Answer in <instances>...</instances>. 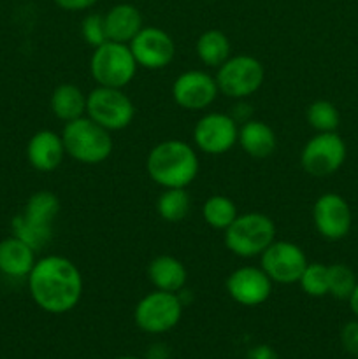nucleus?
<instances>
[{
  "label": "nucleus",
  "mask_w": 358,
  "mask_h": 359,
  "mask_svg": "<svg viewBox=\"0 0 358 359\" xmlns=\"http://www.w3.org/2000/svg\"><path fill=\"white\" fill-rule=\"evenodd\" d=\"M137 62L128 44L107 41L93 49L90 58V74L98 86L123 88L133 81L137 74Z\"/></svg>",
  "instance_id": "nucleus-5"
},
{
  "label": "nucleus",
  "mask_w": 358,
  "mask_h": 359,
  "mask_svg": "<svg viewBox=\"0 0 358 359\" xmlns=\"http://www.w3.org/2000/svg\"><path fill=\"white\" fill-rule=\"evenodd\" d=\"M98 0H55L56 6L69 13H77V11H86L93 7Z\"/></svg>",
  "instance_id": "nucleus-32"
},
{
  "label": "nucleus",
  "mask_w": 358,
  "mask_h": 359,
  "mask_svg": "<svg viewBox=\"0 0 358 359\" xmlns=\"http://www.w3.org/2000/svg\"><path fill=\"white\" fill-rule=\"evenodd\" d=\"M237 144L251 158H269L277 147V137L267 123L258 119H248L239 126Z\"/></svg>",
  "instance_id": "nucleus-20"
},
{
  "label": "nucleus",
  "mask_w": 358,
  "mask_h": 359,
  "mask_svg": "<svg viewBox=\"0 0 358 359\" xmlns=\"http://www.w3.org/2000/svg\"><path fill=\"white\" fill-rule=\"evenodd\" d=\"M27 283L34 304L48 314H67L83 297V276L65 256L49 255L37 259Z\"/></svg>",
  "instance_id": "nucleus-1"
},
{
  "label": "nucleus",
  "mask_w": 358,
  "mask_h": 359,
  "mask_svg": "<svg viewBox=\"0 0 358 359\" xmlns=\"http://www.w3.org/2000/svg\"><path fill=\"white\" fill-rule=\"evenodd\" d=\"M276 241V224L262 212L239 214L225 230V245L239 258L260 256Z\"/></svg>",
  "instance_id": "nucleus-4"
},
{
  "label": "nucleus",
  "mask_w": 358,
  "mask_h": 359,
  "mask_svg": "<svg viewBox=\"0 0 358 359\" xmlns=\"http://www.w3.org/2000/svg\"><path fill=\"white\" fill-rule=\"evenodd\" d=\"M62 140L65 153L72 160L84 165L102 163L112 153L111 132L102 128L88 116H81L74 121L65 123Z\"/></svg>",
  "instance_id": "nucleus-3"
},
{
  "label": "nucleus",
  "mask_w": 358,
  "mask_h": 359,
  "mask_svg": "<svg viewBox=\"0 0 358 359\" xmlns=\"http://www.w3.org/2000/svg\"><path fill=\"white\" fill-rule=\"evenodd\" d=\"M239 125L230 114L207 112L193 128V142L197 149L211 156L228 153L237 144Z\"/></svg>",
  "instance_id": "nucleus-10"
},
{
  "label": "nucleus",
  "mask_w": 358,
  "mask_h": 359,
  "mask_svg": "<svg viewBox=\"0 0 358 359\" xmlns=\"http://www.w3.org/2000/svg\"><path fill=\"white\" fill-rule=\"evenodd\" d=\"M309 126L316 130V133H325V132H336L339 126V111L336 105L329 100H316L312 102L305 112Z\"/></svg>",
  "instance_id": "nucleus-27"
},
{
  "label": "nucleus",
  "mask_w": 358,
  "mask_h": 359,
  "mask_svg": "<svg viewBox=\"0 0 358 359\" xmlns=\"http://www.w3.org/2000/svg\"><path fill=\"white\" fill-rule=\"evenodd\" d=\"M251 105L246 104L244 100H237V104L232 107L230 116L237 121V125H242V123H246L248 119H251Z\"/></svg>",
  "instance_id": "nucleus-33"
},
{
  "label": "nucleus",
  "mask_w": 358,
  "mask_h": 359,
  "mask_svg": "<svg viewBox=\"0 0 358 359\" xmlns=\"http://www.w3.org/2000/svg\"><path fill=\"white\" fill-rule=\"evenodd\" d=\"M49 105L55 118L63 123H70L86 114V95L76 84L63 83L53 90Z\"/></svg>",
  "instance_id": "nucleus-21"
},
{
  "label": "nucleus",
  "mask_w": 358,
  "mask_h": 359,
  "mask_svg": "<svg viewBox=\"0 0 358 359\" xmlns=\"http://www.w3.org/2000/svg\"><path fill=\"white\" fill-rule=\"evenodd\" d=\"M272 280L262 266H241L227 277V293L235 304L242 307H258L269 300L272 293Z\"/></svg>",
  "instance_id": "nucleus-15"
},
{
  "label": "nucleus",
  "mask_w": 358,
  "mask_h": 359,
  "mask_svg": "<svg viewBox=\"0 0 358 359\" xmlns=\"http://www.w3.org/2000/svg\"><path fill=\"white\" fill-rule=\"evenodd\" d=\"M192 209L186 188H165L157 200V212L167 223H181Z\"/></svg>",
  "instance_id": "nucleus-24"
},
{
  "label": "nucleus",
  "mask_w": 358,
  "mask_h": 359,
  "mask_svg": "<svg viewBox=\"0 0 358 359\" xmlns=\"http://www.w3.org/2000/svg\"><path fill=\"white\" fill-rule=\"evenodd\" d=\"M297 284L309 297H326L329 294V265H323V263H307V266L302 272Z\"/></svg>",
  "instance_id": "nucleus-28"
},
{
  "label": "nucleus",
  "mask_w": 358,
  "mask_h": 359,
  "mask_svg": "<svg viewBox=\"0 0 358 359\" xmlns=\"http://www.w3.org/2000/svg\"><path fill=\"white\" fill-rule=\"evenodd\" d=\"M118 359H140V358H135V356H121V358H118Z\"/></svg>",
  "instance_id": "nucleus-37"
},
{
  "label": "nucleus",
  "mask_w": 358,
  "mask_h": 359,
  "mask_svg": "<svg viewBox=\"0 0 358 359\" xmlns=\"http://www.w3.org/2000/svg\"><path fill=\"white\" fill-rule=\"evenodd\" d=\"M218 93L216 79L204 70H186L172 83V98L185 111H204L216 100Z\"/></svg>",
  "instance_id": "nucleus-13"
},
{
  "label": "nucleus",
  "mask_w": 358,
  "mask_h": 359,
  "mask_svg": "<svg viewBox=\"0 0 358 359\" xmlns=\"http://www.w3.org/2000/svg\"><path fill=\"white\" fill-rule=\"evenodd\" d=\"M346 160V144L336 132L316 133L305 142L300 165L312 177H326L339 170Z\"/></svg>",
  "instance_id": "nucleus-9"
},
{
  "label": "nucleus",
  "mask_w": 358,
  "mask_h": 359,
  "mask_svg": "<svg viewBox=\"0 0 358 359\" xmlns=\"http://www.w3.org/2000/svg\"><path fill=\"white\" fill-rule=\"evenodd\" d=\"M340 344L351 356L358 358V321H350L340 330Z\"/></svg>",
  "instance_id": "nucleus-31"
},
{
  "label": "nucleus",
  "mask_w": 358,
  "mask_h": 359,
  "mask_svg": "<svg viewBox=\"0 0 358 359\" xmlns=\"http://www.w3.org/2000/svg\"><path fill=\"white\" fill-rule=\"evenodd\" d=\"M307 263L300 245L288 241H274L260 255V266L276 284H297Z\"/></svg>",
  "instance_id": "nucleus-11"
},
{
  "label": "nucleus",
  "mask_w": 358,
  "mask_h": 359,
  "mask_svg": "<svg viewBox=\"0 0 358 359\" xmlns=\"http://www.w3.org/2000/svg\"><path fill=\"white\" fill-rule=\"evenodd\" d=\"M81 35H83L84 42L91 48H98L104 42H107V32H105V20L104 14L91 13L83 18L81 21Z\"/></svg>",
  "instance_id": "nucleus-30"
},
{
  "label": "nucleus",
  "mask_w": 358,
  "mask_h": 359,
  "mask_svg": "<svg viewBox=\"0 0 358 359\" xmlns=\"http://www.w3.org/2000/svg\"><path fill=\"white\" fill-rule=\"evenodd\" d=\"M312 223L316 231L326 241H340L351 230L353 216L346 200L337 193H325L312 207Z\"/></svg>",
  "instance_id": "nucleus-14"
},
{
  "label": "nucleus",
  "mask_w": 358,
  "mask_h": 359,
  "mask_svg": "<svg viewBox=\"0 0 358 359\" xmlns=\"http://www.w3.org/2000/svg\"><path fill=\"white\" fill-rule=\"evenodd\" d=\"M248 359H279L276 351L265 344H258V346L251 347L248 351Z\"/></svg>",
  "instance_id": "nucleus-34"
},
{
  "label": "nucleus",
  "mask_w": 358,
  "mask_h": 359,
  "mask_svg": "<svg viewBox=\"0 0 358 359\" xmlns=\"http://www.w3.org/2000/svg\"><path fill=\"white\" fill-rule=\"evenodd\" d=\"M168 356H171V351L165 344H154L147 349L146 359H168Z\"/></svg>",
  "instance_id": "nucleus-35"
},
{
  "label": "nucleus",
  "mask_w": 358,
  "mask_h": 359,
  "mask_svg": "<svg viewBox=\"0 0 358 359\" xmlns=\"http://www.w3.org/2000/svg\"><path fill=\"white\" fill-rule=\"evenodd\" d=\"M86 116L107 132H119L135 118V105L119 88L97 86L86 95Z\"/></svg>",
  "instance_id": "nucleus-8"
},
{
  "label": "nucleus",
  "mask_w": 358,
  "mask_h": 359,
  "mask_svg": "<svg viewBox=\"0 0 358 359\" xmlns=\"http://www.w3.org/2000/svg\"><path fill=\"white\" fill-rule=\"evenodd\" d=\"M183 302L178 293L154 290L140 298L133 311L137 328L150 335H161L179 325L183 316Z\"/></svg>",
  "instance_id": "nucleus-7"
},
{
  "label": "nucleus",
  "mask_w": 358,
  "mask_h": 359,
  "mask_svg": "<svg viewBox=\"0 0 358 359\" xmlns=\"http://www.w3.org/2000/svg\"><path fill=\"white\" fill-rule=\"evenodd\" d=\"M104 20L109 41L121 44H130L144 27L142 14L132 4H116L104 14Z\"/></svg>",
  "instance_id": "nucleus-18"
},
{
  "label": "nucleus",
  "mask_w": 358,
  "mask_h": 359,
  "mask_svg": "<svg viewBox=\"0 0 358 359\" xmlns=\"http://www.w3.org/2000/svg\"><path fill=\"white\" fill-rule=\"evenodd\" d=\"M197 151L185 140L168 139L158 142L146 158L151 181L161 188H188L199 174Z\"/></svg>",
  "instance_id": "nucleus-2"
},
{
  "label": "nucleus",
  "mask_w": 358,
  "mask_h": 359,
  "mask_svg": "<svg viewBox=\"0 0 358 359\" xmlns=\"http://www.w3.org/2000/svg\"><path fill=\"white\" fill-rule=\"evenodd\" d=\"M65 146L62 135L53 130H39L27 144V160L32 168L39 172H53L65 158Z\"/></svg>",
  "instance_id": "nucleus-16"
},
{
  "label": "nucleus",
  "mask_w": 358,
  "mask_h": 359,
  "mask_svg": "<svg viewBox=\"0 0 358 359\" xmlns=\"http://www.w3.org/2000/svg\"><path fill=\"white\" fill-rule=\"evenodd\" d=\"M220 93L234 100H246L262 88L265 69L262 62L251 55L230 56L223 65L218 67L214 76Z\"/></svg>",
  "instance_id": "nucleus-6"
},
{
  "label": "nucleus",
  "mask_w": 358,
  "mask_h": 359,
  "mask_svg": "<svg viewBox=\"0 0 358 359\" xmlns=\"http://www.w3.org/2000/svg\"><path fill=\"white\" fill-rule=\"evenodd\" d=\"M357 276L344 263L329 265V294L337 300H347L357 286Z\"/></svg>",
  "instance_id": "nucleus-29"
},
{
  "label": "nucleus",
  "mask_w": 358,
  "mask_h": 359,
  "mask_svg": "<svg viewBox=\"0 0 358 359\" xmlns=\"http://www.w3.org/2000/svg\"><path fill=\"white\" fill-rule=\"evenodd\" d=\"M11 231H13L14 237L21 238V241H23L25 244L30 245L34 251L46 248V245L53 241V228L37 226V224L25 219L21 214H18L13 219V223H11Z\"/></svg>",
  "instance_id": "nucleus-26"
},
{
  "label": "nucleus",
  "mask_w": 358,
  "mask_h": 359,
  "mask_svg": "<svg viewBox=\"0 0 358 359\" xmlns=\"http://www.w3.org/2000/svg\"><path fill=\"white\" fill-rule=\"evenodd\" d=\"M347 302H350V307H351V311H353V314L358 318V283H357V286H354L351 297L347 298Z\"/></svg>",
  "instance_id": "nucleus-36"
},
{
  "label": "nucleus",
  "mask_w": 358,
  "mask_h": 359,
  "mask_svg": "<svg viewBox=\"0 0 358 359\" xmlns=\"http://www.w3.org/2000/svg\"><path fill=\"white\" fill-rule=\"evenodd\" d=\"M35 251L21 238L11 237L0 241V273L11 279H27L35 265Z\"/></svg>",
  "instance_id": "nucleus-17"
},
{
  "label": "nucleus",
  "mask_w": 358,
  "mask_h": 359,
  "mask_svg": "<svg viewBox=\"0 0 358 359\" xmlns=\"http://www.w3.org/2000/svg\"><path fill=\"white\" fill-rule=\"evenodd\" d=\"M128 46L137 65L147 70L165 69L175 55L174 39L158 27H142Z\"/></svg>",
  "instance_id": "nucleus-12"
},
{
  "label": "nucleus",
  "mask_w": 358,
  "mask_h": 359,
  "mask_svg": "<svg viewBox=\"0 0 358 359\" xmlns=\"http://www.w3.org/2000/svg\"><path fill=\"white\" fill-rule=\"evenodd\" d=\"M60 214V200L51 191H37L27 200L21 216L37 226L53 228Z\"/></svg>",
  "instance_id": "nucleus-23"
},
{
  "label": "nucleus",
  "mask_w": 358,
  "mask_h": 359,
  "mask_svg": "<svg viewBox=\"0 0 358 359\" xmlns=\"http://www.w3.org/2000/svg\"><path fill=\"white\" fill-rule=\"evenodd\" d=\"M195 51L204 65L218 69L232 56V46L227 35L221 30H206L197 39Z\"/></svg>",
  "instance_id": "nucleus-22"
},
{
  "label": "nucleus",
  "mask_w": 358,
  "mask_h": 359,
  "mask_svg": "<svg viewBox=\"0 0 358 359\" xmlns=\"http://www.w3.org/2000/svg\"><path fill=\"white\" fill-rule=\"evenodd\" d=\"M239 216L234 200L225 195H213L204 202L202 217L213 230H227Z\"/></svg>",
  "instance_id": "nucleus-25"
},
{
  "label": "nucleus",
  "mask_w": 358,
  "mask_h": 359,
  "mask_svg": "<svg viewBox=\"0 0 358 359\" xmlns=\"http://www.w3.org/2000/svg\"><path fill=\"white\" fill-rule=\"evenodd\" d=\"M147 279L153 284L154 290L179 293L181 290H185L188 272H186V266L183 265L181 259L161 255L151 259L150 265H147Z\"/></svg>",
  "instance_id": "nucleus-19"
}]
</instances>
